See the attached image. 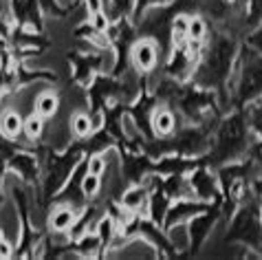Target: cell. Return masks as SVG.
<instances>
[{
  "instance_id": "60d3db41",
  "label": "cell",
  "mask_w": 262,
  "mask_h": 260,
  "mask_svg": "<svg viewBox=\"0 0 262 260\" xmlns=\"http://www.w3.org/2000/svg\"><path fill=\"white\" fill-rule=\"evenodd\" d=\"M86 5V11H89V16H93V13H99L106 9V5L101 3V0H84Z\"/></svg>"
},
{
  "instance_id": "7c38bea8",
  "label": "cell",
  "mask_w": 262,
  "mask_h": 260,
  "mask_svg": "<svg viewBox=\"0 0 262 260\" xmlns=\"http://www.w3.org/2000/svg\"><path fill=\"white\" fill-rule=\"evenodd\" d=\"M203 47L205 45H196V42H190V40L172 45L165 55V62H163L165 77H172V79H177V82H190L196 64L201 60Z\"/></svg>"
},
{
  "instance_id": "603a6c76",
  "label": "cell",
  "mask_w": 262,
  "mask_h": 260,
  "mask_svg": "<svg viewBox=\"0 0 262 260\" xmlns=\"http://www.w3.org/2000/svg\"><path fill=\"white\" fill-rule=\"evenodd\" d=\"M82 209L73 207L69 203H53V209L49 212V219H47V225L51 229V234H55V236L64 234L67 236L71 232V227L75 225V221H77V216H79Z\"/></svg>"
},
{
  "instance_id": "cb8c5ba5",
  "label": "cell",
  "mask_w": 262,
  "mask_h": 260,
  "mask_svg": "<svg viewBox=\"0 0 262 260\" xmlns=\"http://www.w3.org/2000/svg\"><path fill=\"white\" fill-rule=\"evenodd\" d=\"M245 3L247 0H194V7L203 9L214 20H229L245 9Z\"/></svg>"
},
{
  "instance_id": "7a4b0ae2",
  "label": "cell",
  "mask_w": 262,
  "mask_h": 260,
  "mask_svg": "<svg viewBox=\"0 0 262 260\" xmlns=\"http://www.w3.org/2000/svg\"><path fill=\"white\" fill-rule=\"evenodd\" d=\"M253 141V133L249 128L245 108H231V113L218 119L212 135V146L205 155V165L212 170L221 168L225 163L238 161L247 155Z\"/></svg>"
},
{
  "instance_id": "f35d334b",
  "label": "cell",
  "mask_w": 262,
  "mask_h": 260,
  "mask_svg": "<svg viewBox=\"0 0 262 260\" xmlns=\"http://www.w3.org/2000/svg\"><path fill=\"white\" fill-rule=\"evenodd\" d=\"M7 95H11V89H9V79H7L5 69L0 67V102H3V99H5Z\"/></svg>"
},
{
  "instance_id": "2e32d148",
  "label": "cell",
  "mask_w": 262,
  "mask_h": 260,
  "mask_svg": "<svg viewBox=\"0 0 262 260\" xmlns=\"http://www.w3.org/2000/svg\"><path fill=\"white\" fill-rule=\"evenodd\" d=\"M7 13L16 29L45 31V9L38 0H7Z\"/></svg>"
},
{
  "instance_id": "3957f363",
  "label": "cell",
  "mask_w": 262,
  "mask_h": 260,
  "mask_svg": "<svg viewBox=\"0 0 262 260\" xmlns=\"http://www.w3.org/2000/svg\"><path fill=\"white\" fill-rule=\"evenodd\" d=\"M35 150L40 155V183L35 192L40 194L38 203L47 207L53 203L55 194L62 190V185L67 183V179L75 170V165L84 159V143L82 139H73L62 150L49 146H35Z\"/></svg>"
},
{
  "instance_id": "ab89813d",
  "label": "cell",
  "mask_w": 262,
  "mask_h": 260,
  "mask_svg": "<svg viewBox=\"0 0 262 260\" xmlns=\"http://www.w3.org/2000/svg\"><path fill=\"white\" fill-rule=\"evenodd\" d=\"M9 175V170H7L5 163H0V207L5 205V199H7V192H5V179Z\"/></svg>"
},
{
  "instance_id": "4dcf8cb0",
  "label": "cell",
  "mask_w": 262,
  "mask_h": 260,
  "mask_svg": "<svg viewBox=\"0 0 262 260\" xmlns=\"http://www.w3.org/2000/svg\"><path fill=\"white\" fill-rule=\"evenodd\" d=\"M42 130H45V117H40V115L31 113L29 117L25 119V128H23V137L33 143V146H38L40 137H42Z\"/></svg>"
},
{
  "instance_id": "836d02e7",
  "label": "cell",
  "mask_w": 262,
  "mask_h": 260,
  "mask_svg": "<svg viewBox=\"0 0 262 260\" xmlns=\"http://www.w3.org/2000/svg\"><path fill=\"white\" fill-rule=\"evenodd\" d=\"M25 146H33V143H18V139H9L0 133V163H7V159Z\"/></svg>"
},
{
  "instance_id": "8fae6325",
  "label": "cell",
  "mask_w": 262,
  "mask_h": 260,
  "mask_svg": "<svg viewBox=\"0 0 262 260\" xmlns=\"http://www.w3.org/2000/svg\"><path fill=\"white\" fill-rule=\"evenodd\" d=\"M139 38L137 27L130 18H119V20H111V25L106 27V40H108V49L113 53V67L111 73L123 77V73L130 67V47L135 45V40Z\"/></svg>"
},
{
  "instance_id": "44dd1931",
  "label": "cell",
  "mask_w": 262,
  "mask_h": 260,
  "mask_svg": "<svg viewBox=\"0 0 262 260\" xmlns=\"http://www.w3.org/2000/svg\"><path fill=\"white\" fill-rule=\"evenodd\" d=\"M86 170H89V165H86V157L75 165V170L71 172V177L67 179V183L62 185V190L55 194L53 203H69L73 207L82 209L89 205V201H86L84 192H82V177L86 175Z\"/></svg>"
},
{
  "instance_id": "f1b7e54d",
  "label": "cell",
  "mask_w": 262,
  "mask_h": 260,
  "mask_svg": "<svg viewBox=\"0 0 262 260\" xmlns=\"http://www.w3.org/2000/svg\"><path fill=\"white\" fill-rule=\"evenodd\" d=\"M95 130H97V126H95V121H93L91 113H84V111L73 113V117H71V133H73L75 139H86V137H91Z\"/></svg>"
},
{
  "instance_id": "8992f818",
  "label": "cell",
  "mask_w": 262,
  "mask_h": 260,
  "mask_svg": "<svg viewBox=\"0 0 262 260\" xmlns=\"http://www.w3.org/2000/svg\"><path fill=\"white\" fill-rule=\"evenodd\" d=\"M216 126L185 124L165 139H152L145 143V153L150 157L161 155H183V157H205L212 146V135Z\"/></svg>"
},
{
  "instance_id": "ba28073f",
  "label": "cell",
  "mask_w": 262,
  "mask_h": 260,
  "mask_svg": "<svg viewBox=\"0 0 262 260\" xmlns=\"http://www.w3.org/2000/svg\"><path fill=\"white\" fill-rule=\"evenodd\" d=\"M223 243L240 245V247L262 256V214H260V197L251 194L245 203L236 207V212L227 221V234Z\"/></svg>"
},
{
  "instance_id": "ac0fdd59",
  "label": "cell",
  "mask_w": 262,
  "mask_h": 260,
  "mask_svg": "<svg viewBox=\"0 0 262 260\" xmlns=\"http://www.w3.org/2000/svg\"><path fill=\"white\" fill-rule=\"evenodd\" d=\"M187 183H190L192 197L199 201H205V203H214V201H221V183H218L216 170H212L209 165H199L192 172H187Z\"/></svg>"
},
{
  "instance_id": "6da1fadb",
  "label": "cell",
  "mask_w": 262,
  "mask_h": 260,
  "mask_svg": "<svg viewBox=\"0 0 262 260\" xmlns=\"http://www.w3.org/2000/svg\"><path fill=\"white\" fill-rule=\"evenodd\" d=\"M240 53V42L227 31H209V38L203 47L201 60L194 69L192 82L218 93L227 99V86L234 75L236 60Z\"/></svg>"
},
{
  "instance_id": "277c9868",
  "label": "cell",
  "mask_w": 262,
  "mask_h": 260,
  "mask_svg": "<svg viewBox=\"0 0 262 260\" xmlns=\"http://www.w3.org/2000/svg\"><path fill=\"white\" fill-rule=\"evenodd\" d=\"M170 106L179 113L185 124H201V126H216L223 117L221 97L218 93L205 86L190 82H179L177 91L170 99Z\"/></svg>"
},
{
  "instance_id": "d6986e66",
  "label": "cell",
  "mask_w": 262,
  "mask_h": 260,
  "mask_svg": "<svg viewBox=\"0 0 262 260\" xmlns=\"http://www.w3.org/2000/svg\"><path fill=\"white\" fill-rule=\"evenodd\" d=\"M161 57V49L152 38H137L135 45L130 47V67L139 75L155 73Z\"/></svg>"
},
{
  "instance_id": "e575fe53",
  "label": "cell",
  "mask_w": 262,
  "mask_h": 260,
  "mask_svg": "<svg viewBox=\"0 0 262 260\" xmlns=\"http://www.w3.org/2000/svg\"><path fill=\"white\" fill-rule=\"evenodd\" d=\"M245 20L249 27L262 23V0H247L245 3Z\"/></svg>"
},
{
  "instance_id": "7bdbcfd3",
  "label": "cell",
  "mask_w": 262,
  "mask_h": 260,
  "mask_svg": "<svg viewBox=\"0 0 262 260\" xmlns=\"http://www.w3.org/2000/svg\"><path fill=\"white\" fill-rule=\"evenodd\" d=\"M7 47H9V42H7V38H3V35H0V53H3Z\"/></svg>"
},
{
  "instance_id": "f546056e",
  "label": "cell",
  "mask_w": 262,
  "mask_h": 260,
  "mask_svg": "<svg viewBox=\"0 0 262 260\" xmlns=\"http://www.w3.org/2000/svg\"><path fill=\"white\" fill-rule=\"evenodd\" d=\"M245 111H247V119H249V128L253 137L262 143V97L249 102L245 106Z\"/></svg>"
},
{
  "instance_id": "ffe728a7",
  "label": "cell",
  "mask_w": 262,
  "mask_h": 260,
  "mask_svg": "<svg viewBox=\"0 0 262 260\" xmlns=\"http://www.w3.org/2000/svg\"><path fill=\"white\" fill-rule=\"evenodd\" d=\"M212 205V203H205V201H199V199H192V197H185V199H174L170 207L165 212V219H163V229L170 232L172 227H183L192 216L205 212V209Z\"/></svg>"
},
{
  "instance_id": "484cf974",
  "label": "cell",
  "mask_w": 262,
  "mask_h": 260,
  "mask_svg": "<svg viewBox=\"0 0 262 260\" xmlns=\"http://www.w3.org/2000/svg\"><path fill=\"white\" fill-rule=\"evenodd\" d=\"M23 128H25V119L23 115L13 108H7V111L0 113V133L9 139H20L23 137Z\"/></svg>"
},
{
  "instance_id": "b9f144b4",
  "label": "cell",
  "mask_w": 262,
  "mask_h": 260,
  "mask_svg": "<svg viewBox=\"0 0 262 260\" xmlns=\"http://www.w3.org/2000/svg\"><path fill=\"white\" fill-rule=\"evenodd\" d=\"M82 3H84V0H60V5L64 7V9H69L71 13H73V11H75V9H77V7H79V5H82Z\"/></svg>"
},
{
  "instance_id": "4fadbf2b",
  "label": "cell",
  "mask_w": 262,
  "mask_h": 260,
  "mask_svg": "<svg viewBox=\"0 0 262 260\" xmlns=\"http://www.w3.org/2000/svg\"><path fill=\"white\" fill-rule=\"evenodd\" d=\"M223 219L221 212V201H214L205 212L192 216L190 221L185 223V236H187V256H196L199 251L205 247L207 238L212 236V229L218 225V221Z\"/></svg>"
},
{
  "instance_id": "7402d4cb",
  "label": "cell",
  "mask_w": 262,
  "mask_h": 260,
  "mask_svg": "<svg viewBox=\"0 0 262 260\" xmlns=\"http://www.w3.org/2000/svg\"><path fill=\"white\" fill-rule=\"evenodd\" d=\"M150 126H152L155 139H165V137H170L179 130L181 117L170 104H157L155 113H152V119H150Z\"/></svg>"
},
{
  "instance_id": "5bb4252c",
  "label": "cell",
  "mask_w": 262,
  "mask_h": 260,
  "mask_svg": "<svg viewBox=\"0 0 262 260\" xmlns=\"http://www.w3.org/2000/svg\"><path fill=\"white\" fill-rule=\"evenodd\" d=\"M69 67H71V79L79 89H86L97 73H101L106 67L104 51H69L67 53Z\"/></svg>"
},
{
  "instance_id": "9c48e42d",
  "label": "cell",
  "mask_w": 262,
  "mask_h": 260,
  "mask_svg": "<svg viewBox=\"0 0 262 260\" xmlns=\"http://www.w3.org/2000/svg\"><path fill=\"white\" fill-rule=\"evenodd\" d=\"M31 192L33 187H29L25 183H20L11 190L13 205H16V212H18V223H20V236H18L16 249H13V258H23V260L38 258L42 243H45V236L38 234V229L31 223V209L35 203V197H31Z\"/></svg>"
},
{
  "instance_id": "4316f807",
  "label": "cell",
  "mask_w": 262,
  "mask_h": 260,
  "mask_svg": "<svg viewBox=\"0 0 262 260\" xmlns=\"http://www.w3.org/2000/svg\"><path fill=\"white\" fill-rule=\"evenodd\" d=\"M95 232L99 236V241H101V249H104V256L108 254V251L113 249V243H115V238H117V221L113 219L111 214H104L101 219H97L95 223Z\"/></svg>"
},
{
  "instance_id": "d6a6232c",
  "label": "cell",
  "mask_w": 262,
  "mask_h": 260,
  "mask_svg": "<svg viewBox=\"0 0 262 260\" xmlns=\"http://www.w3.org/2000/svg\"><path fill=\"white\" fill-rule=\"evenodd\" d=\"M82 192H84L86 201L95 199L97 194L101 192V177L99 175H93V172L86 170V175L82 177Z\"/></svg>"
},
{
  "instance_id": "d4e9b609",
  "label": "cell",
  "mask_w": 262,
  "mask_h": 260,
  "mask_svg": "<svg viewBox=\"0 0 262 260\" xmlns=\"http://www.w3.org/2000/svg\"><path fill=\"white\" fill-rule=\"evenodd\" d=\"M148 199H150V190L143 181V183L126 185V190L119 197V205L133 214H145L148 212Z\"/></svg>"
},
{
  "instance_id": "83f0119b",
  "label": "cell",
  "mask_w": 262,
  "mask_h": 260,
  "mask_svg": "<svg viewBox=\"0 0 262 260\" xmlns=\"http://www.w3.org/2000/svg\"><path fill=\"white\" fill-rule=\"evenodd\" d=\"M60 108V95L55 91H42L35 95V102H33V113L40 115V117H53Z\"/></svg>"
},
{
  "instance_id": "d590c367",
  "label": "cell",
  "mask_w": 262,
  "mask_h": 260,
  "mask_svg": "<svg viewBox=\"0 0 262 260\" xmlns=\"http://www.w3.org/2000/svg\"><path fill=\"white\" fill-rule=\"evenodd\" d=\"M38 3L42 5V9H45L47 16H53V18H57V20L71 16V11L64 9V7L60 5V0H38Z\"/></svg>"
},
{
  "instance_id": "1f68e13d",
  "label": "cell",
  "mask_w": 262,
  "mask_h": 260,
  "mask_svg": "<svg viewBox=\"0 0 262 260\" xmlns=\"http://www.w3.org/2000/svg\"><path fill=\"white\" fill-rule=\"evenodd\" d=\"M137 0H108L106 5V13L111 20H119V18H130L133 20V11H135Z\"/></svg>"
},
{
  "instance_id": "9a60e30c",
  "label": "cell",
  "mask_w": 262,
  "mask_h": 260,
  "mask_svg": "<svg viewBox=\"0 0 262 260\" xmlns=\"http://www.w3.org/2000/svg\"><path fill=\"white\" fill-rule=\"evenodd\" d=\"M7 170L11 175H16L20 179V183H25L33 190H38L40 183V155L35 146H25L20 148L18 153H13L9 159H7Z\"/></svg>"
},
{
  "instance_id": "52a82bcc",
  "label": "cell",
  "mask_w": 262,
  "mask_h": 260,
  "mask_svg": "<svg viewBox=\"0 0 262 260\" xmlns=\"http://www.w3.org/2000/svg\"><path fill=\"white\" fill-rule=\"evenodd\" d=\"M130 241H143L148 243L152 249L157 251V256L161 258H179V249L170 234L163 229V225H159L150 219L148 214H128V219L121 223V227L117 229V238L113 243V249H117L119 245L130 243Z\"/></svg>"
},
{
  "instance_id": "5b68a950",
  "label": "cell",
  "mask_w": 262,
  "mask_h": 260,
  "mask_svg": "<svg viewBox=\"0 0 262 260\" xmlns=\"http://www.w3.org/2000/svg\"><path fill=\"white\" fill-rule=\"evenodd\" d=\"M258 97H262V55L256 49L240 45L234 75L227 86V104L231 108H245Z\"/></svg>"
},
{
  "instance_id": "74e56055",
  "label": "cell",
  "mask_w": 262,
  "mask_h": 260,
  "mask_svg": "<svg viewBox=\"0 0 262 260\" xmlns=\"http://www.w3.org/2000/svg\"><path fill=\"white\" fill-rule=\"evenodd\" d=\"M167 3H172V0H137L135 11H133V23H137L141 18L143 11L152 9V7H159V5H167Z\"/></svg>"
},
{
  "instance_id": "e0dca14e",
  "label": "cell",
  "mask_w": 262,
  "mask_h": 260,
  "mask_svg": "<svg viewBox=\"0 0 262 260\" xmlns=\"http://www.w3.org/2000/svg\"><path fill=\"white\" fill-rule=\"evenodd\" d=\"M119 161L126 185L143 183L155 172V157H150L145 150H119Z\"/></svg>"
},
{
  "instance_id": "30bf717a",
  "label": "cell",
  "mask_w": 262,
  "mask_h": 260,
  "mask_svg": "<svg viewBox=\"0 0 262 260\" xmlns=\"http://www.w3.org/2000/svg\"><path fill=\"white\" fill-rule=\"evenodd\" d=\"M84 91H86V97H89V113L97 128H99L101 115H104L106 108H111L117 102H126L123 99V91H126L123 79L113 73H104V71L97 73L95 79Z\"/></svg>"
},
{
  "instance_id": "8d00e7d4",
  "label": "cell",
  "mask_w": 262,
  "mask_h": 260,
  "mask_svg": "<svg viewBox=\"0 0 262 260\" xmlns=\"http://www.w3.org/2000/svg\"><path fill=\"white\" fill-rule=\"evenodd\" d=\"M245 45L256 49V51L262 55V23H258L256 27H251V31L247 33V38H245Z\"/></svg>"
}]
</instances>
